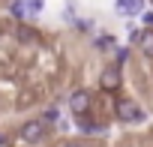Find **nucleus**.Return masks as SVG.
I'll list each match as a JSON object with an SVG mask.
<instances>
[{"label":"nucleus","mask_w":153,"mask_h":147,"mask_svg":"<svg viewBox=\"0 0 153 147\" xmlns=\"http://www.w3.org/2000/svg\"><path fill=\"white\" fill-rule=\"evenodd\" d=\"M138 51L147 57V60H153V30L150 27H144V30H138Z\"/></svg>","instance_id":"obj_6"},{"label":"nucleus","mask_w":153,"mask_h":147,"mask_svg":"<svg viewBox=\"0 0 153 147\" xmlns=\"http://www.w3.org/2000/svg\"><path fill=\"white\" fill-rule=\"evenodd\" d=\"M9 9H12V15H15V18H24V15H27L24 0H12V3H9Z\"/></svg>","instance_id":"obj_9"},{"label":"nucleus","mask_w":153,"mask_h":147,"mask_svg":"<svg viewBox=\"0 0 153 147\" xmlns=\"http://www.w3.org/2000/svg\"><path fill=\"white\" fill-rule=\"evenodd\" d=\"M99 87L105 93H117L123 87V72H120V63H108L99 69Z\"/></svg>","instance_id":"obj_2"},{"label":"nucleus","mask_w":153,"mask_h":147,"mask_svg":"<svg viewBox=\"0 0 153 147\" xmlns=\"http://www.w3.org/2000/svg\"><path fill=\"white\" fill-rule=\"evenodd\" d=\"M42 120H45V123H51V126H54V123H57V120H60V111H57V108H54V105H51V108H48V111H45V114H42Z\"/></svg>","instance_id":"obj_10"},{"label":"nucleus","mask_w":153,"mask_h":147,"mask_svg":"<svg viewBox=\"0 0 153 147\" xmlns=\"http://www.w3.org/2000/svg\"><path fill=\"white\" fill-rule=\"evenodd\" d=\"M24 6H27V15H39L45 9V0H24Z\"/></svg>","instance_id":"obj_8"},{"label":"nucleus","mask_w":153,"mask_h":147,"mask_svg":"<svg viewBox=\"0 0 153 147\" xmlns=\"http://www.w3.org/2000/svg\"><path fill=\"white\" fill-rule=\"evenodd\" d=\"M90 108H93V93H90V90L75 87V90L69 93V111H72L75 117H87Z\"/></svg>","instance_id":"obj_3"},{"label":"nucleus","mask_w":153,"mask_h":147,"mask_svg":"<svg viewBox=\"0 0 153 147\" xmlns=\"http://www.w3.org/2000/svg\"><path fill=\"white\" fill-rule=\"evenodd\" d=\"M114 12L120 18H132L144 12V0H114Z\"/></svg>","instance_id":"obj_5"},{"label":"nucleus","mask_w":153,"mask_h":147,"mask_svg":"<svg viewBox=\"0 0 153 147\" xmlns=\"http://www.w3.org/2000/svg\"><path fill=\"white\" fill-rule=\"evenodd\" d=\"M48 135H51V132H48V123H45L42 117H30V120H24V123L18 126V138H21L24 144H42Z\"/></svg>","instance_id":"obj_1"},{"label":"nucleus","mask_w":153,"mask_h":147,"mask_svg":"<svg viewBox=\"0 0 153 147\" xmlns=\"http://www.w3.org/2000/svg\"><path fill=\"white\" fill-rule=\"evenodd\" d=\"M15 39L21 42V45H36L42 36H39V30L36 27H27V24H18V30H15Z\"/></svg>","instance_id":"obj_7"},{"label":"nucleus","mask_w":153,"mask_h":147,"mask_svg":"<svg viewBox=\"0 0 153 147\" xmlns=\"http://www.w3.org/2000/svg\"><path fill=\"white\" fill-rule=\"evenodd\" d=\"M126 57H129V48H117V63H126Z\"/></svg>","instance_id":"obj_12"},{"label":"nucleus","mask_w":153,"mask_h":147,"mask_svg":"<svg viewBox=\"0 0 153 147\" xmlns=\"http://www.w3.org/2000/svg\"><path fill=\"white\" fill-rule=\"evenodd\" d=\"M60 147H87V141H81V138H69V141H63Z\"/></svg>","instance_id":"obj_11"},{"label":"nucleus","mask_w":153,"mask_h":147,"mask_svg":"<svg viewBox=\"0 0 153 147\" xmlns=\"http://www.w3.org/2000/svg\"><path fill=\"white\" fill-rule=\"evenodd\" d=\"M144 117L147 114H144V108L138 102H132V99H120L117 102V120L120 123H132L135 126V123H144Z\"/></svg>","instance_id":"obj_4"},{"label":"nucleus","mask_w":153,"mask_h":147,"mask_svg":"<svg viewBox=\"0 0 153 147\" xmlns=\"http://www.w3.org/2000/svg\"><path fill=\"white\" fill-rule=\"evenodd\" d=\"M27 147H36V144H27Z\"/></svg>","instance_id":"obj_13"}]
</instances>
